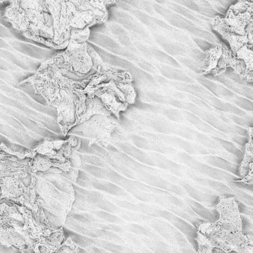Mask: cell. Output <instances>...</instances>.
<instances>
[{"mask_svg": "<svg viewBox=\"0 0 253 253\" xmlns=\"http://www.w3.org/2000/svg\"><path fill=\"white\" fill-rule=\"evenodd\" d=\"M118 124V120L112 116L95 114L82 124H78L75 132H81L90 144L96 143L107 147L111 140V135Z\"/></svg>", "mask_w": 253, "mask_h": 253, "instance_id": "6", "label": "cell"}, {"mask_svg": "<svg viewBox=\"0 0 253 253\" xmlns=\"http://www.w3.org/2000/svg\"><path fill=\"white\" fill-rule=\"evenodd\" d=\"M17 220L24 222L22 214L15 206H8L5 203L0 204V227L8 224L10 220Z\"/></svg>", "mask_w": 253, "mask_h": 253, "instance_id": "11", "label": "cell"}, {"mask_svg": "<svg viewBox=\"0 0 253 253\" xmlns=\"http://www.w3.org/2000/svg\"><path fill=\"white\" fill-rule=\"evenodd\" d=\"M31 174V184L36 192L38 206L47 209L52 214L62 219L64 223L74 202L73 187L66 191L58 189L52 182L38 176L37 173Z\"/></svg>", "mask_w": 253, "mask_h": 253, "instance_id": "5", "label": "cell"}, {"mask_svg": "<svg viewBox=\"0 0 253 253\" xmlns=\"http://www.w3.org/2000/svg\"><path fill=\"white\" fill-rule=\"evenodd\" d=\"M132 82L133 76L128 71L119 70L104 63L97 73L90 76L84 90L87 95L98 97L104 107L119 120L120 113L135 103L136 92Z\"/></svg>", "mask_w": 253, "mask_h": 253, "instance_id": "2", "label": "cell"}, {"mask_svg": "<svg viewBox=\"0 0 253 253\" xmlns=\"http://www.w3.org/2000/svg\"><path fill=\"white\" fill-rule=\"evenodd\" d=\"M103 63L102 59L88 43L71 42L68 44L67 49L49 59L42 66L54 64L59 69H66L78 77H84L97 73Z\"/></svg>", "mask_w": 253, "mask_h": 253, "instance_id": "4", "label": "cell"}, {"mask_svg": "<svg viewBox=\"0 0 253 253\" xmlns=\"http://www.w3.org/2000/svg\"><path fill=\"white\" fill-rule=\"evenodd\" d=\"M12 220L0 227V243L8 247H16L22 253H31L26 240L15 228L12 224Z\"/></svg>", "mask_w": 253, "mask_h": 253, "instance_id": "9", "label": "cell"}, {"mask_svg": "<svg viewBox=\"0 0 253 253\" xmlns=\"http://www.w3.org/2000/svg\"><path fill=\"white\" fill-rule=\"evenodd\" d=\"M253 128H250V140L246 147L245 155L244 161L240 167V174L244 178L242 181H247L253 177Z\"/></svg>", "mask_w": 253, "mask_h": 253, "instance_id": "10", "label": "cell"}, {"mask_svg": "<svg viewBox=\"0 0 253 253\" xmlns=\"http://www.w3.org/2000/svg\"><path fill=\"white\" fill-rule=\"evenodd\" d=\"M216 209L220 213L219 220L199 227L197 237L199 252L211 253L214 248L227 253L252 252L251 239L242 232V220L235 200L222 198Z\"/></svg>", "mask_w": 253, "mask_h": 253, "instance_id": "1", "label": "cell"}, {"mask_svg": "<svg viewBox=\"0 0 253 253\" xmlns=\"http://www.w3.org/2000/svg\"><path fill=\"white\" fill-rule=\"evenodd\" d=\"M238 1H250V2H253V0H238Z\"/></svg>", "mask_w": 253, "mask_h": 253, "instance_id": "12", "label": "cell"}, {"mask_svg": "<svg viewBox=\"0 0 253 253\" xmlns=\"http://www.w3.org/2000/svg\"><path fill=\"white\" fill-rule=\"evenodd\" d=\"M29 161L8 153L4 148V144L0 145V183L3 178L18 173H28L31 174Z\"/></svg>", "mask_w": 253, "mask_h": 253, "instance_id": "8", "label": "cell"}, {"mask_svg": "<svg viewBox=\"0 0 253 253\" xmlns=\"http://www.w3.org/2000/svg\"><path fill=\"white\" fill-rule=\"evenodd\" d=\"M253 2L238 1L230 7L224 18L212 19V28L230 44L233 56L253 51Z\"/></svg>", "mask_w": 253, "mask_h": 253, "instance_id": "3", "label": "cell"}, {"mask_svg": "<svg viewBox=\"0 0 253 253\" xmlns=\"http://www.w3.org/2000/svg\"><path fill=\"white\" fill-rule=\"evenodd\" d=\"M234 59L231 50L224 43H220L208 49L199 66V73L202 75H214L221 76L227 68L233 67Z\"/></svg>", "mask_w": 253, "mask_h": 253, "instance_id": "7", "label": "cell"}]
</instances>
